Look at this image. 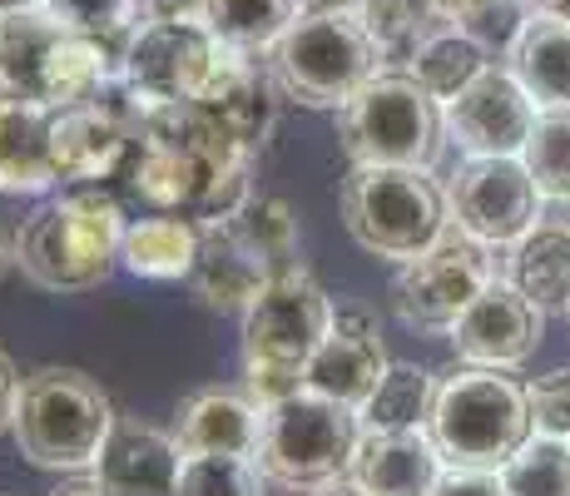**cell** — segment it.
<instances>
[{"mask_svg":"<svg viewBox=\"0 0 570 496\" xmlns=\"http://www.w3.org/2000/svg\"><path fill=\"white\" fill-rule=\"evenodd\" d=\"M248 159L238 139L218 125L199 99L139 109L129 184L159 214H184L194 224L234 218L248 204Z\"/></svg>","mask_w":570,"mask_h":496,"instance_id":"cell-1","label":"cell"},{"mask_svg":"<svg viewBox=\"0 0 570 496\" xmlns=\"http://www.w3.org/2000/svg\"><path fill=\"white\" fill-rule=\"evenodd\" d=\"M125 214L100 189L40 204L16 234V269L46 293H90L115 273Z\"/></svg>","mask_w":570,"mask_h":496,"instance_id":"cell-2","label":"cell"},{"mask_svg":"<svg viewBox=\"0 0 570 496\" xmlns=\"http://www.w3.org/2000/svg\"><path fill=\"white\" fill-rule=\"evenodd\" d=\"M263 60L283 99L303 109H343L382 70V50L357 6H308L263 50Z\"/></svg>","mask_w":570,"mask_h":496,"instance_id":"cell-3","label":"cell"},{"mask_svg":"<svg viewBox=\"0 0 570 496\" xmlns=\"http://www.w3.org/2000/svg\"><path fill=\"white\" fill-rule=\"evenodd\" d=\"M115 407L109 392L90 372L80 368H36L20 378V402H16V437L20 457L30 467L46 471H85L100 461L105 437L115 427Z\"/></svg>","mask_w":570,"mask_h":496,"instance_id":"cell-4","label":"cell"},{"mask_svg":"<svg viewBox=\"0 0 570 496\" xmlns=\"http://www.w3.org/2000/svg\"><path fill=\"white\" fill-rule=\"evenodd\" d=\"M337 204L347 234L392 263H407L432 249L452 218L446 189L432 179V169H407V164H353Z\"/></svg>","mask_w":570,"mask_h":496,"instance_id":"cell-5","label":"cell"},{"mask_svg":"<svg viewBox=\"0 0 570 496\" xmlns=\"http://www.w3.org/2000/svg\"><path fill=\"white\" fill-rule=\"evenodd\" d=\"M426 432H432L446 467H501L531 437L525 388L517 378H507V368L466 362L452 378L436 382Z\"/></svg>","mask_w":570,"mask_h":496,"instance_id":"cell-6","label":"cell"},{"mask_svg":"<svg viewBox=\"0 0 570 496\" xmlns=\"http://www.w3.org/2000/svg\"><path fill=\"white\" fill-rule=\"evenodd\" d=\"M337 139L353 164L432 169L446 145L442 99L426 95L407 70H377L337 109Z\"/></svg>","mask_w":570,"mask_h":496,"instance_id":"cell-7","label":"cell"},{"mask_svg":"<svg viewBox=\"0 0 570 496\" xmlns=\"http://www.w3.org/2000/svg\"><path fill=\"white\" fill-rule=\"evenodd\" d=\"M357 437H363L357 407H343L333 397H317L303 388L263 412V437H258L254 461H258L263 482L313 492L333 477H347Z\"/></svg>","mask_w":570,"mask_h":496,"instance_id":"cell-8","label":"cell"},{"mask_svg":"<svg viewBox=\"0 0 570 496\" xmlns=\"http://www.w3.org/2000/svg\"><path fill=\"white\" fill-rule=\"evenodd\" d=\"M218 40L214 30L194 16H149L145 26L129 30L125 50H119V80L129 99L145 105H174V99H199L204 80L214 75Z\"/></svg>","mask_w":570,"mask_h":496,"instance_id":"cell-9","label":"cell"},{"mask_svg":"<svg viewBox=\"0 0 570 496\" xmlns=\"http://www.w3.org/2000/svg\"><path fill=\"white\" fill-rule=\"evenodd\" d=\"M491 279H497L491 249L456 228L402 263V273L392 279V308L402 323L422 328V333H452L456 318L487 293Z\"/></svg>","mask_w":570,"mask_h":496,"instance_id":"cell-10","label":"cell"},{"mask_svg":"<svg viewBox=\"0 0 570 496\" xmlns=\"http://www.w3.org/2000/svg\"><path fill=\"white\" fill-rule=\"evenodd\" d=\"M541 189L521 154H466L446 184V208L456 228L487 249H511L541 224Z\"/></svg>","mask_w":570,"mask_h":496,"instance_id":"cell-11","label":"cell"},{"mask_svg":"<svg viewBox=\"0 0 570 496\" xmlns=\"http://www.w3.org/2000/svg\"><path fill=\"white\" fill-rule=\"evenodd\" d=\"M333 333V303L303 269H288L244 308V362L308 368L317 343Z\"/></svg>","mask_w":570,"mask_h":496,"instance_id":"cell-12","label":"cell"},{"mask_svg":"<svg viewBox=\"0 0 570 496\" xmlns=\"http://www.w3.org/2000/svg\"><path fill=\"white\" fill-rule=\"evenodd\" d=\"M535 99L511 75V65L491 60L456 99H446V139H456L466 154H521L535 125Z\"/></svg>","mask_w":570,"mask_h":496,"instance_id":"cell-13","label":"cell"},{"mask_svg":"<svg viewBox=\"0 0 570 496\" xmlns=\"http://www.w3.org/2000/svg\"><path fill=\"white\" fill-rule=\"evenodd\" d=\"M541 338H546V313L525 293L511 289L507 279H491L487 293L452 328L456 358L476 362V368H507V372L531 362Z\"/></svg>","mask_w":570,"mask_h":496,"instance_id":"cell-14","label":"cell"},{"mask_svg":"<svg viewBox=\"0 0 570 496\" xmlns=\"http://www.w3.org/2000/svg\"><path fill=\"white\" fill-rule=\"evenodd\" d=\"M199 105L238 139V149L258 154L263 145H268L273 125H278L283 90H278V80H273L268 60H258L254 50L218 46L214 75L204 80Z\"/></svg>","mask_w":570,"mask_h":496,"instance_id":"cell-15","label":"cell"},{"mask_svg":"<svg viewBox=\"0 0 570 496\" xmlns=\"http://www.w3.org/2000/svg\"><path fill=\"white\" fill-rule=\"evenodd\" d=\"M387 368L392 362L382 352L377 323L367 313H357V308H347V313H333V333L317 343L308 368H303V388L363 412V402L377 392Z\"/></svg>","mask_w":570,"mask_h":496,"instance_id":"cell-16","label":"cell"},{"mask_svg":"<svg viewBox=\"0 0 570 496\" xmlns=\"http://www.w3.org/2000/svg\"><path fill=\"white\" fill-rule=\"evenodd\" d=\"M139 135V115L129 119L119 105L90 95L80 105H65L55 109V174L70 184L85 179H105L125 164V154L135 149Z\"/></svg>","mask_w":570,"mask_h":496,"instance_id":"cell-17","label":"cell"},{"mask_svg":"<svg viewBox=\"0 0 570 496\" xmlns=\"http://www.w3.org/2000/svg\"><path fill=\"white\" fill-rule=\"evenodd\" d=\"M179 467L184 451L174 442V432L139 422V417H115L100 461H95V477L115 496H174Z\"/></svg>","mask_w":570,"mask_h":496,"instance_id":"cell-18","label":"cell"},{"mask_svg":"<svg viewBox=\"0 0 570 496\" xmlns=\"http://www.w3.org/2000/svg\"><path fill=\"white\" fill-rule=\"evenodd\" d=\"M278 273L268 269V259L248 244L244 228L234 218H218V224H199V259H194V293L204 308L218 313H244L254 298L268 289Z\"/></svg>","mask_w":570,"mask_h":496,"instance_id":"cell-19","label":"cell"},{"mask_svg":"<svg viewBox=\"0 0 570 496\" xmlns=\"http://www.w3.org/2000/svg\"><path fill=\"white\" fill-rule=\"evenodd\" d=\"M446 461L426 427H402V432L363 427L353 461H347V477L367 496H432Z\"/></svg>","mask_w":570,"mask_h":496,"instance_id":"cell-20","label":"cell"},{"mask_svg":"<svg viewBox=\"0 0 570 496\" xmlns=\"http://www.w3.org/2000/svg\"><path fill=\"white\" fill-rule=\"evenodd\" d=\"M263 437V407L248 397V388H204L179 407L174 442L184 457L204 451H228V457H258Z\"/></svg>","mask_w":570,"mask_h":496,"instance_id":"cell-21","label":"cell"},{"mask_svg":"<svg viewBox=\"0 0 570 496\" xmlns=\"http://www.w3.org/2000/svg\"><path fill=\"white\" fill-rule=\"evenodd\" d=\"M55 105L0 99V194H46L55 174Z\"/></svg>","mask_w":570,"mask_h":496,"instance_id":"cell-22","label":"cell"},{"mask_svg":"<svg viewBox=\"0 0 570 496\" xmlns=\"http://www.w3.org/2000/svg\"><path fill=\"white\" fill-rule=\"evenodd\" d=\"M65 20L50 10L0 20V99H36L50 105V60L65 36Z\"/></svg>","mask_w":570,"mask_h":496,"instance_id":"cell-23","label":"cell"},{"mask_svg":"<svg viewBox=\"0 0 570 496\" xmlns=\"http://www.w3.org/2000/svg\"><path fill=\"white\" fill-rule=\"evenodd\" d=\"M507 65L541 109L570 105V20L531 10V16L521 20V36H517V46H511Z\"/></svg>","mask_w":570,"mask_h":496,"instance_id":"cell-24","label":"cell"},{"mask_svg":"<svg viewBox=\"0 0 570 496\" xmlns=\"http://www.w3.org/2000/svg\"><path fill=\"white\" fill-rule=\"evenodd\" d=\"M507 283L541 313L570 308V224H535L507 253Z\"/></svg>","mask_w":570,"mask_h":496,"instance_id":"cell-25","label":"cell"},{"mask_svg":"<svg viewBox=\"0 0 570 496\" xmlns=\"http://www.w3.org/2000/svg\"><path fill=\"white\" fill-rule=\"evenodd\" d=\"M194 259H199V224L184 214L139 218V224L125 228V244H119V263L135 279H155V283L189 279Z\"/></svg>","mask_w":570,"mask_h":496,"instance_id":"cell-26","label":"cell"},{"mask_svg":"<svg viewBox=\"0 0 570 496\" xmlns=\"http://www.w3.org/2000/svg\"><path fill=\"white\" fill-rule=\"evenodd\" d=\"M487 65H491V55L481 50L462 26H452V20H442V16H436V26L426 30V36L416 40V50L407 55V75L432 99H442V105L462 95Z\"/></svg>","mask_w":570,"mask_h":496,"instance_id":"cell-27","label":"cell"},{"mask_svg":"<svg viewBox=\"0 0 570 496\" xmlns=\"http://www.w3.org/2000/svg\"><path fill=\"white\" fill-rule=\"evenodd\" d=\"M308 10V0H199V20L214 30L218 46L263 55L293 20Z\"/></svg>","mask_w":570,"mask_h":496,"instance_id":"cell-28","label":"cell"},{"mask_svg":"<svg viewBox=\"0 0 570 496\" xmlns=\"http://www.w3.org/2000/svg\"><path fill=\"white\" fill-rule=\"evenodd\" d=\"M432 402H436V382L432 372L422 368H387L377 382V392L363 402V427L372 432H402V427H426L432 417Z\"/></svg>","mask_w":570,"mask_h":496,"instance_id":"cell-29","label":"cell"},{"mask_svg":"<svg viewBox=\"0 0 570 496\" xmlns=\"http://www.w3.org/2000/svg\"><path fill=\"white\" fill-rule=\"evenodd\" d=\"M521 159H525V169H531L541 198L570 204V105L535 109V125H531V139H525Z\"/></svg>","mask_w":570,"mask_h":496,"instance_id":"cell-30","label":"cell"},{"mask_svg":"<svg viewBox=\"0 0 570 496\" xmlns=\"http://www.w3.org/2000/svg\"><path fill=\"white\" fill-rule=\"evenodd\" d=\"M497 471L507 496H570V442L525 437L517 457H507Z\"/></svg>","mask_w":570,"mask_h":496,"instance_id":"cell-31","label":"cell"},{"mask_svg":"<svg viewBox=\"0 0 570 496\" xmlns=\"http://www.w3.org/2000/svg\"><path fill=\"white\" fill-rule=\"evenodd\" d=\"M363 16L367 36L377 40L382 60L407 65V55L416 50V40L436 26V6L432 0H353Z\"/></svg>","mask_w":570,"mask_h":496,"instance_id":"cell-32","label":"cell"},{"mask_svg":"<svg viewBox=\"0 0 570 496\" xmlns=\"http://www.w3.org/2000/svg\"><path fill=\"white\" fill-rule=\"evenodd\" d=\"M234 224L244 228L248 244L268 259L273 273L303 269L298 263V224H293V208L283 204V198H258V204L248 198V204L234 214Z\"/></svg>","mask_w":570,"mask_h":496,"instance_id":"cell-33","label":"cell"},{"mask_svg":"<svg viewBox=\"0 0 570 496\" xmlns=\"http://www.w3.org/2000/svg\"><path fill=\"white\" fill-rule=\"evenodd\" d=\"M174 496H263V471L254 457L204 451V457H184Z\"/></svg>","mask_w":570,"mask_h":496,"instance_id":"cell-34","label":"cell"},{"mask_svg":"<svg viewBox=\"0 0 570 496\" xmlns=\"http://www.w3.org/2000/svg\"><path fill=\"white\" fill-rule=\"evenodd\" d=\"M46 10L80 36H100L119 50H125L129 30L139 26V0H46Z\"/></svg>","mask_w":570,"mask_h":496,"instance_id":"cell-35","label":"cell"},{"mask_svg":"<svg viewBox=\"0 0 570 496\" xmlns=\"http://www.w3.org/2000/svg\"><path fill=\"white\" fill-rule=\"evenodd\" d=\"M525 407H531V432L535 437H561L570 442V368H556L525 388Z\"/></svg>","mask_w":570,"mask_h":496,"instance_id":"cell-36","label":"cell"},{"mask_svg":"<svg viewBox=\"0 0 570 496\" xmlns=\"http://www.w3.org/2000/svg\"><path fill=\"white\" fill-rule=\"evenodd\" d=\"M432 496H507L497 467H446Z\"/></svg>","mask_w":570,"mask_h":496,"instance_id":"cell-37","label":"cell"},{"mask_svg":"<svg viewBox=\"0 0 570 496\" xmlns=\"http://www.w3.org/2000/svg\"><path fill=\"white\" fill-rule=\"evenodd\" d=\"M16 402H20V372H16V362L0 352V437L16 422Z\"/></svg>","mask_w":570,"mask_h":496,"instance_id":"cell-38","label":"cell"},{"mask_svg":"<svg viewBox=\"0 0 570 496\" xmlns=\"http://www.w3.org/2000/svg\"><path fill=\"white\" fill-rule=\"evenodd\" d=\"M432 6H436V16L452 20V26H471V20L487 6H497V0H432Z\"/></svg>","mask_w":570,"mask_h":496,"instance_id":"cell-39","label":"cell"},{"mask_svg":"<svg viewBox=\"0 0 570 496\" xmlns=\"http://www.w3.org/2000/svg\"><path fill=\"white\" fill-rule=\"evenodd\" d=\"M50 496H115V492H109L100 477H80V482H65V487L50 492Z\"/></svg>","mask_w":570,"mask_h":496,"instance_id":"cell-40","label":"cell"},{"mask_svg":"<svg viewBox=\"0 0 570 496\" xmlns=\"http://www.w3.org/2000/svg\"><path fill=\"white\" fill-rule=\"evenodd\" d=\"M313 496H367V492L357 487L353 477H333V482H323V487H313Z\"/></svg>","mask_w":570,"mask_h":496,"instance_id":"cell-41","label":"cell"},{"mask_svg":"<svg viewBox=\"0 0 570 496\" xmlns=\"http://www.w3.org/2000/svg\"><path fill=\"white\" fill-rule=\"evenodd\" d=\"M30 10H46V0H0V20H10V16H30Z\"/></svg>","mask_w":570,"mask_h":496,"instance_id":"cell-42","label":"cell"},{"mask_svg":"<svg viewBox=\"0 0 570 496\" xmlns=\"http://www.w3.org/2000/svg\"><path fill=\"white\" fill-rule=\"evenodd\" d=\"M10 269H16V239H10L6 228H0V279H6Z\"/></svg>","mask_w":570,"mask_h":496,"instance_id":"cell-43","label":"cell"},{"mask_svg":"<svg viewBox=\"0 0 570 496\" xmlns=\"http://www.w3.org/2000/svg\"><path fill=\"white\" fill-rule=\"evenodd\" d=\"M531 10H541V16H556V20H570V0H531Z\"/></svg>","mask_w":570,"mask_h":496,"instance_id":"cell-44","label":"cell"},{"mask_svg":"<svg viewBox=\"0 0 570 496\" xmlns=\"http://www.w3.org/2000/svg\"><path fill=\"white\" fill-rule=\"evenodd\" d=\"M308 6H353V0H308Z\"/></svg>","mask_w":570,"mask_h":496,"instance_id":"cell-45","label":"cell"},{"mask_svg":"<svg viewBox=\"0 0 570 496\" xmlns=\"http://www.w3.org/2000/svg\"><path fill=\"white\" fill-rule=\"evenodd\" d=\"M566 318H570V308H566Z\"/></svg>","mask_w":570,"mask_h":496,"instance_id":"cell-46","label":"cell"},{"mask_svg":"<svg viewBox=\"0 0 570 496\" xmlns=\"http://www.w3.org/2000/svg\"><path fill=\"white\" fill-rule=\"evenodd\" d=\"M525 6H531V0H525Z\"/></svg>","mask_w":570,"mask_h":496,"instance_id":"cell-47","label":"cell"}]
</instances>
